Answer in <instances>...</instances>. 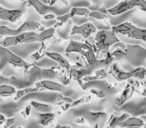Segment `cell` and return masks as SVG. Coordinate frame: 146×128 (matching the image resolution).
Instances as JSON below:
<instances>
[{
	"label": "cell",
	"mask_w": 146,
	"mask_h": 128,
	"mask_svg": "<svg viewBox=\"0 0 146 128\" xmlns=\"http://www.w3.org/2000/svg\"><path fill=\"white\" fill-rule=\"evenodd\" d=\"M55 35V28L50 27L41 32L37 31H26L20 34H17L15 36H7L3 37V39L0 41V46L1 47H9L16 46L19 44H24V43H32V42H43V41L50 40Z\"/></svg>",
	"instance_id": "1"
},
{
	"label": "cell",
	"mask_w": 146,
	"mask_h": 128,
	"mask_svg": "<svg viewBox=\"0 0 146 128\" xmlns=\"http://www.w3.org/2000/svg\"><path fill=\"white\" fill-rule=\"evenodd\" d=\"M65 53L67 55L71 53H76V54L82 56L86 60L88 65H93L94 63L97 61L96 54L93 51V49L87 45L85 42H80L76 40H70L65 49Z\"/></svg>",
	"instance_id": "2"
},
{
	"label": "cell",
	"mask_w": 146,
	"mask_h": 128,
	"mask_svg": "<svg viewBox=\"0 0 146 128\" xmlns=\"http://www.w3.org/2000/svg\"><path fill=\"white\" fill-rule=\"evenodd\" d=\"M59 66L52 68H41L35 64H31L27 69L24 70V74L27 76L26 79L29 82H33L35 80H42V79H51L53 80L58 76Z\"/></svg>",
	"instance_id": "3"
},
{
	"label": "cell",
	"mask_w": 146,
	"mask_h": 128,
	"mask_svg": "<svg viewBox=\"0 0 146 128\" xmlns=\"http://www.w3.org/2000/svg\"><path fill=\"white\" fill-rule=\"evenodd\" d=\"M111 30L115 34L123 35V36H127L129 38L146 42V28L136 27L131 22H123L121 24L112 26Z\"/></svg>",
	"instance_id": "4"
},
{
	"label": "cell",
	"mask_w": 146,
	"mask_h": 128,
	"mask_svg": "<svg viewBox=\"0 0 146 128\" xmlns=\"http://www.w3.org/2000/svg\"><path fill=\"white\" fill-rule=\"evenodd\" d=\"M43 30H45V27L40 23L35 22V21H25L16 29H12L10 27L5 26V25H0V38L7 36H15V35L20 34L22 32H26V31L41 32Z\"/></svg>",
	"instance_id": "5"
},
{
	"label": "cell",
	"mask_w": 146,
	"mask_h": 128,
	"mask_svg": "<svg viewBox=\"0 0 146 128\" xmlns=\"http://www.w3.org/2000/svg\"><path fill=\"white\" fill-rule=\"evenodd\" d=\"M93 40L97 51L103 50V49H110L115 43L120 41L117 37V34H115L111 29H103V30L96 31Z\"/></svg>",
	"instance_id": "6"
},
{
	"label": "cell",
	"mask_w": 146,
	"mask_h": 128,
	"mask_svg": "<svg viewBox=\"0 0 146 128\" xmlns=\"http://www.w3.org/2000/svg\"><path fill=\"white\" fill-rule=\"evenodd\" d=\"M126 58L134 66H141V64L146 61V49L139 45H130L126 46Z\"/></svg>",
	"instance_id": "7"
},
{
	"label": "cell",
	"mask_w": 146,
	"mask_h": 128,
	"mask_svg": "<svg viewBox=\"0 0 146 128\" xmlns=\"http://www.w3.org/2000/svg\"><path fill=\"white\" fill-rule=\"evenodd\" d=\"M1 51H2L3 55H4L5 58H6L7 62H8L9 64H11L12 66H14V67L22 68L23 70H25L31 65L30 63L26 62L24 59L21 58V57L18 56L17 54H15L14 52H12V51L9 48H7V47H1Z\"/></svg>",
	"instance_id": "8"
},
{
	"label": "cell",
	"mask_w": 146,
	"mask_h": 128,
	"mask_svg": "<svg viewBox=\"0 0 146 128\" xmlns=\"http://www.w3.org/2000/svg\"><path fill=\"white\" fill-rule=\"evenodd\" d=\"M97 29L91 22H86L81 25H74L71 29V36L73 35H81L84 39H88L93 34H95Z\"/></svg>",
	"instance_id": "9"
},
{
	"label": "cell",
	"mask_w": 146,
	"mask_h": 128,
	"mask_svg": "<svg viewBox=\"0 0 146 128\" xmlns=\"http://www.w3.org/2000/svg\"><path fill=\"white\" fill-rule=\"evenodd\" d=\"M134 8H136L135 0H122L118 4L108 8L107 12L112 16H117V15H121Z\"/></svg>",
	"instance_id": "10"
},
{
	"label": "cell",
	"mask_w": 146,
	"mask_h": 128,
	"mask_svg": "<svg viewBox=\"0 0 146 128\" xmlns=\"http://www.w3.org/2000/svg\"><path fill=\"white\" fill-rule=\"evenodd\" d=\"M35 87L38 88L40 91H63L65 86L59 82H55L51 79H42L35 82Z\"/></svg>",
	"instance_id": "11"
},
{
	"label": "cell",
	"mask_w": 146,
	"mask_h": 128,
	"mask_svg": "<svg viewBox=\"0 0 146 128\" xmlns=\"http://www.w3.org/2000/svg\"><path fill=\"white\" fill-rule=\"evenodd\" d=\"M23 12L19 9H9L0 5V20L15 23L21 19Z\"/></svg>",
	"instance_id": "12"
},
{
	"label": "cell",
	"mask_w": 146,
	"mask_h": 128,
	"mask_svg": "<svg viewBox=\"0 0 146 128\" xmlns=\"http://www.w3.org/2000/svg\"><path fill=\"white\" fill-rule=\"evenodd\" d=\"M108 74L113 76L117 81H125V80H128L130 78H133L132 71H126V70L122 69L116 62L110 64Z\"/></svg>",
	"instance_id": "13"
},
{
	"label": "cell",
	"mask_w": 146,
	"mask_h": 128,
	"mask_svg": "<svg viewBox=\"0 0 146 128\" xmlns=\"http://www.w3.org/2000/svg\"><path fill=\"white\" fill-rule=\"evenodd\" d=\"M135 91H136L135 87L130 82H128L125 87L123 88V90L121 91V93L119 94V96H117V98L115 99L117 107H122L126 102L129 101Z\"/></svg>",
	"instance_id": "14"
},
{
	"label": "cell",
	"mask_w": 146,
	"mask_h": 128,
	"mask_svg": "<svg viewBox=\"0 0 146 128\" xmlns=\"http://www.w3.org/2000/svg\"><path fill=\"white\" fill-rule=\"evenodd\" d=\"M45 56L50 58L51 60H53L54 62L57 63V65L63 70H68L71 67V64L63 55H61L60 53L53 52V51H45Z\"/></svg>",
	"instance_id": "15"
},
{
	"label": "cell",
	"mask_w": 146,
	"mask_h": 128,
	"mask_svg": "<svg viewBox=\"0 0 146 128\" xmlns=\"http://www.w3.org/2000/svg\"><path fill=\"white\" fill-rule=\"evenodd\" d=\"M26 2L28 4V6H31L32 8H34V10L38 14L43 15V16L48 14V13H53V10H54V8L52 6L41 2L40 0H27Z\"/></svg>",
	"instance_id": "16"
},
{
	"label": "cell",
	"mask_w": 146,
	"mask_h": 128,
	"mask_svg": "<svg viewBox=\"0 0 146 128\" xmlns=\"http://www.w3.org/2000/svg\"><path fill=\"white\" fill-rule=\"evenodd\" d=\"M67 73L70 75L71 79L75 80L78 83V85H79L82 89H84V83H83V81H82V79H83L84 76L88 74L86 68H78V67H72V66H71V67L67 70Z\"/></svg>",
	"instance_id": "17"
},
{
	"label": "cell",
	"mask_w": 146,
	"mask_h": 128,
	"mask_svg": "<svg viewBox=\"0 0 146 128\" xmlns=\"http://www.w3.org/2000/svg\"><path fill=\"white\" fill-rule=\"evenodd\" d=\"M144 120H142L140 117H133V116H129L127 119L124 121L120 122L117 124L119 128H142L144 125Z\"/></svg>",
	"instance_id": "18"
},
{
	"label": "cell",
	"mask_w": 146,
	"mask_h": 128,
	"mask_svg": "<svg viewBox=\"0 0 146 128\" xmlns=\"http://www.w3.org/2000/svg\"><path fill=\"white\" fill-rule=\"evenodd\" d=\"M107 76H108V71L106 69H104V68H100V69L95 70L92 75H90V74L85 75L83 77V79H82V81H83V83H84V90H85V85L89 83V82L102 80L107 77Z\"/></svg>",
	"instance_id": "19"
},
{
	"label": "cell",
	"mask_w": 146,
	"mask_h": 128,
	"mask_svg": "<svg viewBox=\"0 0 146 128\" xmlns=\"http://www.w3.org/2000/svg\"><path fill=\"white\" fill-rule=\"evenodd\" d=\"M96 58L97 61H99L102 64H111L113 63V61L115 60L114 57L112 56L111 51H109V49H103V50H99L96 54Z\"/></svg>",
	"instance_id": "20"
},
{
	"label": "cell",
	"mask_w": 146,
	"mask_h": 128,
	"mask_svg": "<svg viewBox=\"0 0 146 128\" xmlns=\"http://www.w3.org/2000/svg\"><path fill=\"white\" fill-rule=\"evenodd\" d=\"M38 116V124L41 126H49L55 120V114L53 112H45V113H39L37 112Z\"/></svg>",
	"instance_id": "21"
},
{
	"label": "cell",
	"mask_w": 146,
	"mask_h": 128,
	"mask_svg": "<svg viewBox=\"0 0 146 128\" xmlns=\"http://www.w3.org/2000/svg\"><path fill=\"white\" fill-rule=\"evenodd\" d=\"M30 104L32 106V108H34L37 112L39 113H45V112H52L53 107L52 105L50 104H47V103H42V102H38V101H30Z\"/></svg>",
	"instance_id": "22"
},
{
	"label": "cell",
	"mask_w": 146,
	"mask_h": 128,
	"mask_svg": "<svg viewBox=\"0 0 146 128\" xmlns=\"http://www.w3.org/2000/svg\"><path fill=\"white\" fill-rule=\"evenodd\" d=\"M51 41V40H50ZM50 41H43V42H40V47L38 48V50H36L34 53H32L31 54V59H32L33 61H39L41 60V59L43 58V56H45V51H46V47L47 45L49 44V42Z\"/></svg>",
	"instance_id": "23"
},
{
	"label": "cell",
	"mask_w": 146,
	"mask_h": 128,
	"mask_svg": "<svg viewBox=\"0 0 146 128\" xmlns=\"http://www.w3.org/2000/svg\"><path fill=\"white\" fill-rule=\"evenodd\" d=\"M40 90L38 88L34 87H25V88H22V89H19V90H16L14 94V101H18L20 100L22 97H24L25 95L27 94H30V93H34V92H39Z\"/></svg>",
	"instance_id": "24"
},
{
	"label": "cell",
	"mask_w": 146,
	"mask_h": 128,
	"mask_svg": "<svg viewBox=\"0 0 146 128\" xmlns=\"http://www.w3.org/2000/svg\"><path fill=\"white\" fill-rule=\"evenodd\" d=\"M70 14L72 15L73 17L75 16H83V17H88L90 12V9L87 8V7H81V6H75L72 7L70 9Z\"/></svg>",
	"instance_id": "25"
},
{
	"label": "cell",
	"mask_w": 146,
	"mask_h": 128,
	"mask_svg": "<svg viewBox=\"0 0 146 128\" xmlns=\"http://www.w3.org/2000/svg\"><path fill=\"white\" fill-rule=\"evenodd\" d=\"M16 92V88L9 84H3L0 85V96L1 97H9L12 96Z\"/></svg>",
	"instance_id": "26"
},
{
	"label": "cell",
	"mask_w": 146,
	"mask_h": 128,
	"mask_svg": "<svg viewBox=\"0 0 146 128\" xmlns=\"http://www.w3.org/2000/svg\"><path fill=\"white\" fill-rule=\"evenodd\" d=\"M132 74H133V78L137 80H142L143 81L146 78V68L143 66H137L132 70Z\"/></svg>",
	"instance_id": "27"
},
{
	"label": "cell",
	"mask_w": 146,
	"mask_h": 128,
	"mask_svg": "<svg viewBox=\"0 0 146 128\" xmlns=\"http://www.w3.org/2000/svg\"><path fill=\"white\" fill-rule=\"evenodd\" d=\"M91 98H92L91 95H84V96H81V97H79L78 99L73 100L72 103L70 104V107L71 108H74V107H77V106L81 105V104L88 103V102L91 101Z\"/></svg>",
	"instance_id": "28"
},
{
	"label": "cell",
	"mask_w": 146,
	"mask_h": 128,
	"mask_svg": "<svg viewBox=\"0 0 146 128\" xmlns=\"http://www.w3.org/2000/svg\"><path fill=\"white\" fill-rule=\"evenodd\" d=\"M88 17H91V18H94V19H96V20L105 21L106 24H108L107 15H106L105 13H103V12H100V11H91V10H90Z\"/></svg>",
	"instance_id": "29"
},
{
	"label": "cell",
	"mask_w": 146,
	"mask_h": 128,
	"mask_svg": "<svg viewBox=\"0 0 146 128\" xmlns=\"http://www.w3.org/2000/svg\"><path fill=\"white\" fill-rule=\"evenodd\" d=\"M112 56L114 57V59H122L126 56V50L123 48H119V47H116L113 48V50L111 51Z\"/></svg>",
	"instance_id": "30"
},
{
	"label": "cell",
	"mask_w": 146,
	"mask_h": 128,
	"mask_svg": "<svg viewBox=\"0 0 146 128\" xmlns=\"http://www.w3.org/2000/svg\"><path fill=\"white\" fill-rule=\"evenodd\" d=\"M89 116L91 117L92 120L96 121V120H100L103 117H105L106 112H104V111H90Z\"/></svg>",
	"instance_id": "31"
},
{
	"label": "cell",
	"mask_w": 146,
	"mask_h": 128,
	"mask_svg": "<svg viewBox=\"0 0 146 128\" xmlns=\"http://www.w3.org/2000/svg\"><path fill=\"white\" fill-rule=\"evenodd\" d=\"M118 123V120H117V115L114 113H112L111 115H110L109 119H108L107 123H106L105 127L104 128H113L114 126H116Z\"/></svg>",
	"instance_id": "32"
},
{
	"label": "cell",
	"mask_w": 146,
	"mask_h": 128,
	"mask_svg": "<svg viewBox=\"0 0 146 128\" xmlns=\"http://www.w3.org/2000/svg\"><path fill=\"white\" fill-rule=\"evenodd\" d=\"M72 18H73V16L70 14V12H68V13H65V14H63V15H60V16H56L55 19H56L58 22L64 24V23L69 22Z\"/></svg>",
	"instance_id": "33"
},
{
	"label": "cell",
	"mask_w": 146,
	"mask_h": 128,
	"mask_svg": "<svg viewBox=\"0 0 146 128\" xmlns=\"http://www.w3.org/2000/svg\"><path fill=\"white\" fill-rule=\"evenodd\" d=\"M90 93L95 96V97L99 98V99H104V98H106V94L104 93L102 90L97 89V88H91V89H90Z\"/></svg>",
	"instance_id": "34"
},
{
	"label": "cell",
	"mask_w": 146,
	"mask_h": 128,
	"mask_svg": "<svg viewBox=\"0 0 146 128\" xmlns=\"http://www.w3.org/2000/svg\"><path fill=\"white\" fill-rule=\"evenodd\" d=\"M136 1V7L139 8L141 11L146 13V0H135Z\"/></svg>",
	"instance_id": "35"
},
{
	"label": "cell",
	"mask_w": 146,
	"mask_h": 128,
	"mask_svg": "<svg viewBox=\"0 0 146 128\" xmlns=\"http://www.w3.org/2000/svg\"><path fill=\"white\" fill-rule=\"evenodd\" d=\"M14 79H16L15 77H6L4 75H0V85H3V84H8L9 82L13 81Z\"/></svg>",
	"instance_id": "36"
},
{
	"label": "cell",
	"mask_w": 146,
	"mask_h": 128,
	"mask_svg": "<svg viewBox=\"0 0 146 128\" xmlns=\"http://www.w3.org/2000/svg\"><path fill=\"white\" fill-rule=\"evenodd\" d=\"M31 109H32V106L29 104V105H27L26 107H25V109H23L22 111L20 112V114L23 116L24 118H27L29 115H30V113H31Z\"/></svg>",
	"instance_id": "37"
},
{
	"label": "cell",
	"mask_w": 146,
	"mask_h": 128,
	"mask_svg": "<svg viewBox=\"0 0 146 128\" xmlns=\"http://www.w3.org/2000/svg\"><path fill=\"white\" fill-rule=\"evenodd\" d=\"M14 120H15L14 117L7 118V119L5 120L4 123H3V128H9V127H11V126H12L13 124H14Z\"/></svg>",
	"instance_id": "38"
},
{
	"label": "cell",
	"mask_w": 146,
	"mask_h": 128,
	"mask_svg": "<svg viewBox=\"0 0 146 128\" xmlns=\"http://www.w3.org/2000/svg\"><path fill=\"white\" fill-rule=\"evenodd\" d=\"M57 105L60 106V107L62 108L63 111H66V110H68V109H71V107H70V103H66V102L59 101L58 103H57Z\"/></svg>",
	"instance_id": "39"
},
{
	"label": "cell",
	"mask_w": 146,
	"mask_h": 128,
	"mask_svg": "<svg viewBox=\"0 0 146 128\" xmlns=\"http://www.w3.org/2000/svg\"><path fill=\"white\" fill-rule=\"evenodd\" d=\"M59 96H60V99H61V101H63V102H66V103H70V104L72 103L73 99H71V98L66 97V96L62 95V94H59Z\"/></svg>",
	"instance_id": "40"
},
{
	"label": "cell",
	"mask_w": 146,
	"mask_h": 128,
	"mask_svg": "<svg viewBox=\"0 0 146 128\" xmlns=\"http://www.w3.org/2000/svg\"><path fill=\"white\" fill-rule=\"evenodd\" d=\"M56 16L57 15H55L54 13H48V14H46V15L43 16V19H44V20H51V19L56 18Z\"/></svg>",
	"instance_id": "41"
},
{
	"label": "cell",
	"mask_w": 146,
	"mask_h": 128,
	"mask_svg": "<svg viewBox=\"0 0 146 128\" xmlns=\"http://www.w3.org/2000/svg\"><path fill=\"white\" fill-rule=\"evenodd\" d=\"M74 122L76 124H84L85 123V118L84 117H76L74 119Z\"/></svg>",
	"instance_id": "42"
},
{
	"label": "cell",
	"mask_w": 146,
	"mask_h": 128,
	"mask_svg": "<svg viewBox=\"0 0 146 128\" xmlns=\"http://www.w3.org/2000/svg\"><path fill=\"white\" fill-rule=\"evenodd\" d=\"M140 94L143 97H146V78L143 80V90H142V92H140Z\"/></svg>",
	"instance_id": "43"
},
{
	"label": "cell",
	"mask_w": 146,
	"mask_h": 128,
	"mask_svg": "<svg viewBox=\"0 0 146 128\" xmlns=\"http://www.w3.org/2000/svg\"><path fill=\"white\" fill-rule=\"evenodd\" d=\"M5 120H6V117H5L3 114H0V126L3 125V123L5 122Z\"/></svg>",
	"instance_id": "44"
},
{
	"label": "cell",
	"mask_w": 146,
	"mask_h": 128,
	"mask_svg": "<svg viewBox=\"0 0 146 128\" xmlns=\"http://www.w3.org/2000/svg\"><path fill=\"white\" fill-rule=\"evenodd\" d=\"M53 128H72V127L69 125H60V124H57V125H55Z\"/></svg>",
	"instance_id": "45"
},
{
	"label": "cell",
	"mask_w": 146,
	"mask_h": 128,
	"mask_svg": "<svg viewBox=\"0 0 146 128\" xmlns=\"http://www.w3.org/2000/svg\"><path fill=\"white\" fill-rule=\"evenodd\" d=\"M58 0H49L48 1V5H50V6H53V5L55 4V3L57 2Z\"/></svg>",
	"instance_id": "46"
},
{
	"label": "cell",
	"mask_w": 146,
	"mask_h": 128,
	"mask_svg": "<svg viewBox=\"0 0 146 128\" xmlns=\"http://www.w3.org/2000/svg\"><path fill=\"white\" fill-rule=\"evenodd\" d=\"M140 118H141L142 120H144V121H146V115H142Z\"/></svg>",
	"instance_id": "47"
},
{
	"label": "cell",
	"mask_w": 146,
	"mask_h": 128,
	"mask_svg": "<svg viewBox=\"0 0 146 128\" xmlns=\"http://www.w3.org/2000/svg\"><path fill=\"white\" fill-rule=\"evenodd\" d=\"M93 128H100L99 123H95V125H94V127H93Z\"/></svg>",
	"instance_id": "48"
},
{
	"label": "cell",
	"mask_w": 146,
	"mask_h": 128,
	"mask_svg": "<svg viewBox=\"0 0 146 128\" xmlns=\"http://www.w3.org/2000/svg\"><path fill=\"white\" fill-rule=\"evenodd\" d=\"M18 1H21V2H26L27 0H18Z\"/></svg>",
	"instance_id": "49"
},
{
	"label": "cell",
	"mask_w": 146,
	"mask_h": 128,
	"mask_svg": "<svg viewBox=\"0 0 146 128\" xmlns=\"http://www.w3.org/2000/svg\"><path fill=\"white\" fill-rule=\"evenodd\" d=\"M142 128H146V123H144V125H143V127Z\"/></svg>",
	"instance_id": "50"
},
{
	"label": "cell",
	"mask_w": 146,
	"mask_h": 128,
	"mask_svg": "<svg viewBox=\"0 0 146 128\" xmlns=\"http://www.w3.org/2000/svg\"><path fill=\"white\" fill-rule=\"evenodd\" d=\"M17 128H24V127H22V126H18Z\"/></svg>",
	"instance_id": "51"
}]
</instances>
